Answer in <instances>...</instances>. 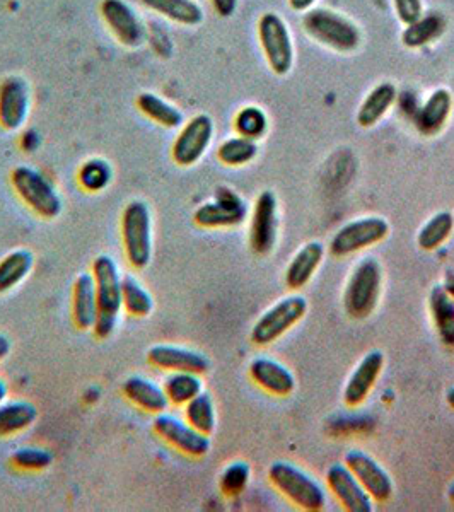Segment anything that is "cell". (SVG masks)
Wrapping results in <instances>:
<instances>
[{"label": "cell", "mask_w": 454, "mask_h": 512, "mask_svg": "<svg viewBox=\"0 0 454 512\" xmlns=\"http://www.w3.org/2000/svg\"><path fill=\"white\" fill-rule=\"evenodd\" d=\"M12 344L11 340L0 333V362L6 359L7 355L11 354Z\"/></svg>", "instance_id": "bcb514c9"}, {"label": "cell", "mask_w": 454, "mask_h": 512, "mask_svg": "<svg viewBox=\"0 0 454 512\" xmlns=\"http://www.w3.org/2000/svg\"><path fill=\"white\" fill-rule=\"evenodd\" d=\"M236 134L246 139L258 140L267 134L268 118L265 111L258 106H245L234 117Z\"/></svg>", "instance_id": "74e56055"}, {"label": "cell", "mask_w": 454, "mask_h": 512, "mask_svg": "<svg viewBox=\"0 0 454 512\" xmlns=\"http://www.w3.org/2000/svg\"><path fill=\"white\" fill-rule=\"evenodd\" d=\"M35 267V256L30 250L11 251L0 260V296L28 279Z\"/></svg>", "instance_id": "f1b7e54d"}, {"label": "cell", "mask_w": 454, "mask_h": 512, "mask_svg": "<svg viewBox=\"0 0 454 512\" xmlns=\"http://www.w3.org/2000/svg\"><path fill=\"white\" fill-rule=\"evenodd\" d=\"M446 400H448L449 407L454 408V386L449 388L448 393H446Z\"/></svg>", "instance_id": "c3c4849f"}, {"label": "cell", "mask_w": 454, "mask_h": 512, "mask_svg": "<svg viewBox=\"0 0 454 512\" xmlns=\"http://www.w3.org/2000/svg\"><path fill=\"white\" fill-rule=\"evenodd\" d=\"M98 318L93 274H81L72 286V321L79 330H93Z\"/></svg>", "instance_id": "cb8c5ba5"}, {"label": "cell", "mask_w": 454, "mask_h": 512, "mask_svg": "<svg viewBox=\"0 0 454 512\" xmlns=\"http://www.w3.org/2000/svg\"><path fill=\"white\" fill-rule=\"evenodd\" d=\"M251 468L246 461H233L222 470L219 487L227 497H238L250 483Z\"/></svg>", "instance_id": "ab89813d"}, {"label": "cell", "mask_w": 454, "mask_h": 512, "mask_svg": "<svg viewBox=\"0 0 454 512\" xmlns=\"http://www.w3.org/2000/svg\"><path fill=\"white\" fill-rule=\"evenodd\" d=\"M453 105V94L449 93L448 89H436L424 105L419 106L412 122L420 134L425 137H434L446 127Z\"/></svg>", "instance_id": "44dd1931"}, {"label": "cell", "mask_w": 454, "mask_h": 512, "mask_svg": "<svg viewBox=\"0 0 454 512\" xmlns=\"http://www.w3.org/2000/svg\"><path fill=\"white\" fill-rule=\"evenodd\" d=\"M140 4L180 26H198L204 21V11L197 0H140Z\"/></svg>", "instance_id": "484cf974"}, {"label": "cell", "mask_w": 454, "mask_h": 512, "mask_svg": "<svg viewBox=\"0 0 454 512\" xmlns=\"http://www.w3.org/2000/svg\"><path fill=\"white\" fill-rule=\"evenodd\" d=\"M7 395H9V388H7V383L4 379H0V405L6 402Z\"/></svg>", "instance_id": "7dc6e473"}, {"label": "cell", "mask_w": 454, "mask_h": 512, "mask_svg": "<svg viewBox=\"0 0 454 512\" xmlns=\"http://www.w3.org/2000/svg\"><path fill=\"white\" fill-rule=\"evenodd\" d=\"M239 0H210L212 9L216 11L217 16L221 18H231L236 9H238Z\"/></svg>", "instance_id": "b9f144b4"}, {"label": "cell", "mask_w": 454, "mask_h": 512, "mask_svg": "<svg viewBox=\"0 0 454 512\" xmlns=\"http://www.w3.org/2000/svg\"><path fill=\"white\" fill-rule=\"evenodd\" d=\"M383 286V268L381 263L367 256L357 263L344 291V308L354 320H364L373 315L378 306L379 294Z\"/></svg>", "instance_id": "3957f363"}, {"label": "cell", "mask_w": 454, "mask_h": 512, "mask_svg": "<svg viewBox=\"0 0 454 512\" xmlns=\"http://www.w3.org/2000/svg\"><path fill=\"white\" fill-rule=\"evenodd\" d=\"M454 231V216L451 212H437L420 227L417 234V245L420 250L434 251L448 241Z\"/></svg>", "instance_id": "1f68e13d"}, {"label": "cell", "mask_w": 454, "mask_h": 512, "mask_svg": "<svg viewBox=\"0 0 454 512\" xmlns=\"http://www.w3.org/2000/svg\"><path fill=\"white\" fill-rule=\"evenodd\" d=\"M214 139V122L209 115H197L181 127L171 147V158L180 168H190L204 158Z\"/></svg>", "instance_id": "7c38bea8"}, {"label": "cell", "mask_w": 454, "mask_h": 512, "mask_svg": "<svg viewBox=\"0 0 454 512\" xmlns=\"http://www.w3.org/2000/svg\"><path fill=\"white\" fill-rule=\"evenodd\" d=\"M250 378L274 396H289L296 388V378L289 367L270 357H257L250 364Z\"/></svg>", "instance_id": "ffe728a7"}, {"label": "cell", "mask_w": 454, "mask_h": 512, "mask_svg": "<svg viewBox=\"0 0 454 512\" xmlns=\"http://www.w3.org/2000/svg\"><path fill=\"white\" fill-rule=\"evenodd\" d=\"M396 101H398V105H400V110H402L403 113L412 120L420 106L419 103H417V99H415L410 93H403L400 98L396 99Z\"/></svg>", "instance_id": "7bdbcfd3"}, {"label": "cell", "mask_w": 454, "mask_h": 512, "mask_svg": "<svg viewBox=\"0 0 454 512\" xmlns=\"http://www.w3.org/2000/svg\"><path fill=\"white\" fill-rule=\"evenodd\" d=\"M183 408H185L183 410L185 412V420L192 427H195L198 432H202L205 436H210L212 432L216 431V403L212 400L210 393L202 391L200 395L195 396Z\"/></svg>", "instance_id": "d6a6232c"}, {"label": "cell", "mask_w": 454, "mask_h": 512, "mask_svg": "<svg viewBox=\"0 0 454 512\" xmlns=\"http://www.w3.org/2000/svg\"><path fill=\"white\" fill-rule=\"evenodd\" d=\"M31 111V89L26 79L9 76L0 82V127L18 132L28 122Z\"/></svg>", "instance_id": "9a60e30c"}, {"label": "cell", "mask_w": 454, "mask_h": 512, "mask_svg": "<svg viewBox=\"0 0 454 512\" xmlns=\"http://www.w3.org/2000/svg\"><path fill=\"white\" fill-rule=\"evenodd\" d=\"M248 216V205L239 193L231 188H217L216 195L205 204L200 205L193 221L204 229H227L236 227L245 222Z\"/></svg>", "instance_id": "30bf717a"}, {"label": "cell", "mask_w": 454, "mask_h": 512, "mask_svg": "<svg viewBox=\"0 0 454 512\" xmlns=\"http://www.w3.org/2000/svg\"><path fill=\"white\" fill-rule=\"evenodd\" d=\"M390 234V224L378 216L361 217L340 227L332 241L330 253L333 256H349L378 245Z\"/></svg>", "instance_id": "9c48e42d"}, {"label": "cell", "mask_w": 454, "mask_h": 512, "mask_svg": "<svg viewBox=\"0 0 454 512\" xmlns=\"http://www.w3.org/2000/svg\"><path fill=\"white\" fill-rule=\"evenodd\" d=\"M21 146H23L24 151H35L36 147L40 146V135H36L35 132L24 134L23 139H21Z\"/></svg>", "instance_id": "ee69618b"}, {"label": "cell", "mask_w": 454, "mask_h": 512, "mask_svg": "<svg viewBox=\"0 0 454 512\" xmlns=\"http://www.w3.org/2000/svg\"><path fill=\"white\" fill-rule=\"evenodd\" d=\"M152 429L158 434L164 443L178 453L190 456V458H204L210 451V437L198 432L195 427L188 424L187 420L180 419L176 415L158 414L152 420Z\"/></svg>", "instance_id": "8fae6325"}, {"label": "cell", "mask_w": 454, "mask_h": 512, "mask_svg": "<svg viewBox=\"0 0 454 512\" xmlns=\"http://www.w3.org/2000/svg\"><path fill=\"white\" fill-rule=\"evenodd\" d=\"M38 419V408L26 400H12L0 405V437L28 431Z\"/></svg>", "instance_id": "83f0119b"}, {"label": "cell", "mask_w": 454, "mask_h": 512, "mask_svg": "<svg viewBox=\"0 0 454 512\" xmlns=\"http://www.w3.org/2000/svg\"><path fill=\"white\" fill-rule=\"evenodd\" d=\"M9 463H11L12 468H16L19 472H45L53 463V454L48 449L24 446V448H18L11 454Z\"/></svg>", "instance_id": "f35d334b"}, {"label": "cell", "mask_w": 454, "mask_h": 512, "mask_svg": "<svg viewBox=\"0 0 454 512\" xmlns=\"http://www.w3.org/2000/svg\"><path fill=\"white\" fill-rule=\"evenodd\" d=\"M99 14L115 40L125 48H139L146 41V24L125 0H103Z\"/></svg>", "instance_id": "4fadbf2b"}, {"label": "cell", "mask_w": 454, "mask_h": 512, "mask_svg": "<svg viewBox=\"0 0 454 512\" xmlns=\"http://www.w3.org/2000/svg\"><path fill=\"white\" fill-rule=\"evenodd\" d=\"M147 361L166 373L188 371V373L205 374L209 371L210 361L207 355L197 350L180 347V345H154L147 352Z\"/></svg>", "instance_id": "d6986e66"}, {"label": "cell", "mask_w": 454, "mask_h": 512, "mask_svg": "<svg viewBox=\"0 0 454 512\" xmlns=\"http://www.w3.org/2000/svg\"><path fill=\"white\" fill-rule=\"evenodd\" d=\"M122 393L134 407L146 414L158 415L168 410L169 400L163 386L144 376H130L125 379Z\"/></svg>", "instance_id": "7402d4cb"}, {"label": "cell", "mask_w": 454, "mask_h": 512, "mask_svg": "<svg viewBox=\"0 0 454 512\" xmlns=\"http://www.w3.org/2000/svg\"><path fill=\"white\" fill-rule=\"evenodd\" d=\"M77 180L86 192H103L105 188L110 187L111 180H113V169L105 159H89L79 169Z\"/></svg>", "instance_id": "8d00e7d4"}, {"label": "cell", "mask_w": 454, "mask_h": 512, "mask_svg": "<svg viewBox=\"0 0 454 512\" xmlns=\"http://www.w3.org/2000/svg\"><path fill=\"white\" fill-rule=\"evenodd\" d=\"M11 183L21 202L33 210L36 216L52 221L62 214L64 202L60 193L53 187L52 181L38 169L18 166L11 173Z\"/></svg>", "instance_id": "5b68a950"}, {"label": "cell", "mask_w": 454, "mask_h": 512, "mask_svg": "<svg viewBox=\"0 0 454 512\" xmlns=\"http://www.w3.org/2000/svg\"><path fill=\"white\" fill-rule=\"evenodd\" d=\"M444 19L439 14H424L415 23L407 24L403 31V45L408 48H422L443 35Z\"/></svg>", "instance_id": "836d02e7"}, {"label": "cell", "mask_w": 454, "mask_h": 512, "mask_svg": "<svg viewBox=\"0 0 454 512\" xmlns=\"http://www.w3.org/2000/svg\"><path fill=\"white\" fill-rule=\"evenodd\" d=\"M279 236V202L272 192L258 195L251 214L250 246L257 255L274 250Z\"/></svg>", "instance_id": "5bb4252c"}, {"label": "cell", "mask_w": 454, "mask_h": 512, "mask_svg": "<svg viewBox=\"0 0 454 512\" xmlns=\"http://www.w3.org/2000/svg\"><path fill=\"white\" fill-rule=\"evenodd\" d=\"M385 367V355L381 350H371L354 367L344 388V402L349 407H359L371 395Z\"/></svg>", "instance_id": "ac0fdd59"}, {"label": "cell", "mask_w": 454, "mask_h": 512, "mask_svg": "<svg viewBox=\"0 0 454 512\" xmlns=\"http://www.w3.org/2000/svg\"><path fill=\"white\" fill-rule=\"evenodd\" d=\"M123 309L134 318H146L154 309V297L134 275H125L122 282Z\"/></svg>", "instance_id": "e575fe53"}, {"label": "cell", "mask_w": 454, "mask_h": 512, "mask_svg": "<svg viewBox=\"0 0 454 512\" xmlns=\"http://www.w3.org/2000/svg\"><path fill=\"white\" fill-rule=\"evenodd\" d=\"M257 154V140L246 139L241 135L229 137L217 149V159L224 166H231V168H239V166L251 163L253 159L257 158Z\"/></svg>", "instance_id": "d590c367"}, {"label": "cell", "mask_w": 454, "mask_h": 512, "mask_svg": "<svg viewBox=\"0 0 454 512\" xmlns=\"http://www.w3.org/2000/svg\"><path fill=\"white\" fill-rule=\"evenodd\" d=\"M396 16L405 26L412 24L424 16L422 0H393Z\"/></svg>", "instance_id": "60d3db41"}, {"label": "cell", "mask_w": 454, "mask_h": 512, "mask_svg": "<svg viewBox=\"0 0 454 512\" xmlns=\"http://www.w3.org/2000/svg\"><path fill=\"white\" fill-rule=\"evenodd\" d=\"M326 483L328 489L337 497L345 511L371 512L374 509V501L367 494L356 475L350 472L349 466L335 463L326 470Z\"/></svg>", "instance_id": "e0dca14e"}, {"label": "cell", "mask_w": 454, "mask_h": 512, "mask_svg": "<svg viewBox=\"0 0 454 512\" xmlns=\"http://www.w3.org/2000/svg\"><path fill=\"white\" fill-rule=\"evenodd\" d=\"M303 28L313 40L338 53L354 52L361 45V31L350 19L330 9H309Z\"/></svg>", "instance_id": "277c9868"}, {"label": "cell", "mask_w": 454, "mask_h": 512, "mask_svg": "<svg viewBox=\"0 0 454 512\" xmlns=\"http://www.w3.org/2000/svg\"><path fill=\"white\" fill-rule=\"evenodd\" d=\"M258 40L267 64L277 76H286L294 64V45L287 24L275 12L258 19Z\"/></svg>", "instance_id": "ba28073f"}, {"label": "cell", "mask_w": 454, "mask_h": 512, "mask_svg": "<svg viewBox=\"0 0 454 512\" xmlns=\"http://www.w3.org/2000/svg\"><path fill=\"white\" fill-rule=\"evenodd\" d=\"M448 497H449V501L453 502V504H454V482L451 483V485H449Z\"/></svg>", "instance_id": "681fc988"}, {"label": "cell", "mask_w": 454, "mask_h": 512, "mask_svg": "<svg viewBox=\"0 0 454 512\" xmlns=\"http://www.w3.org/2000/svg\"><path fill=\"white\" fill-rule=\"evenodd\" d=\"M268 480L297 509L308 512L325 509L326 492L323 485L299 466L289 461H275L268 468Z\"/></svg>", "instance_id": "7a4b0ae2"}, {"label": "cell", "mask_w": 454, "mask_h": 512, "mask_svg": "<svg viewBox=\"0 0 454 512\" xmlns=\"http://www.w3.org/2000/svg\"><path fill=\"white\" fill-rule=\"evenodd\" d=\"M122 241L127 262L144 270L152 260V214L142 200H132L122 214Z\"/></svg>", "instance_id": "8992f818"}, {"label": "cell", "mask_w": 454, "mask_h": 512, "mask_svg": "<svg viewBox=\"0 0 454 512\" xmlns=\"http://www.w3.org/2000/svg\"><path fill=\"white\" fill-rule=\"evenodd\" d=\"M429 309L437 337L446 347H454V297L443 286L432 287Z\"/></svg>", "instance_id": "4316f807"}, {"label": "cell", "mask_w": 454, "mask_h": 512, "mask_svg": "<svg viewBox=\"0 0 454 512\" xmlns=\"http://www.w3.org/2000/svg\"><path fill=\"white\" fill-rule=\"evenodd\" d=\"M308 313V301L303 296H287L280 299L274 306L258 318L251 328V342L260 347L274 344L282 335L303 320Z\"/></svg>", "instance_id": "52a82bcc"}, {"label": "cell", "mask_w": 454, "mask_h": 512, "mask_svg": "<svg viewBox=\"0 0 454 512\" xmlns=\"http://www.w3.org/2000/svg\"><path fill=\"white\" fill-rule=\"evenodd\" d=\"M345 465L349 466L350 472L356 475L367 494L373 497V501H390L391 495L395 492V485L390 473L386 472L373 456H369L361 449H352L345 454Z\"/></svg>", "instance_id": "2e32d148"}, {"label": "cell", "mask_w": 454, "mask_h": 512, "mask_svg": "<svg viewBox=\"0 0 454 512\" xmlns=\"http://www.w3.org/2000/svg\"><path fill=\"white\" fill-rule=\"evenodd\" d=\"M98 318L94 323V333L99 340H106L115 333L118 318L123 309L122 282L118 263L110 255H99L93 263Z\"/></svg>", "instance_id": "6da1fadb"}, {"label": "cell", "mask_w": 454, "mask_h": 512, "mask_svg": "<svg viewBox=\"0 0 454 512\" xmlns=\"http://www.w3.org/2000/svg\"><path fill=\"white\" fill-rule=\"evenodd\" d=\"M137 108L140 113L156 123L159 127L164 128H178L183 125V113L180 108H176L175 105H171L169 101L161 98L159 94L154 93H142L137 98Z\"/></svg>", "instance_id": "4dcf8cb0"}, {"label": "cell", "mask_w": 454, "mask_h": 512, "mask_svg": "<svg viewBox=\"0 0 454 512\" xmlns=\"http://www.w3.org/2000/svg\"><path fill=\"white\" fill-rule=\"evenodd\" d=\"M325 258V246L320 241H309L297 250L286 268V284L291 291L303 289L313 279Z\"/></svg>", "instance_id": "603a6c76"}, {"label": "cell", "mask_w": 454, "mask_h": 512, "mask_svg": "<svg viewBox=\"0 0 454 512\" xmlns=\"http://www.w3.org/2000/svg\"><path fill=\"white\" fill-rule=\"evenodd\" d=\"M396 99H398V91L391 82L379 84L362 101L359 113H357V123L362 128L378 125L388 115V111L395 106Z\"/></svg>", "instance_id": "d4e9b609"}, {"label": "cell", "mask_w": 454, "mask_h": 512, "mask_svg": "<svg viewBox=\"0 0 454 512\" xmlns=\"http://www.w3.org/2000/svg\"><path fill=\"white\" fill-rule=\"evenodd\" d=\"M316 0H289V6L292 11L308 12L311 7L315 6Z\"/></svg>", "instance_id": "f6af8a7d"}, {"label": "cell", "mask_w": 454, "mask_h": 512, "mask_svg": "<svg viewBox=\"0 0 454 512\" xmlns=\"http://www.w3.org/2000/svg\"><path fill=\"white\" fill-rule=\"evenodd\" d=\"M163 388L168 396L169 405L185 407L190 400L204 391V381L202 374L173 371L164 378Z\"/></svg>", "instance_id": "f546056e"}]
</instances>
